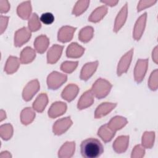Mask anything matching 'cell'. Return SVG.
Here are the masks:
<instances>
[{
    "mask_svg": "<svg viewBox=\"0 0 158 158\" xmlns=\"http://www.w3.org/2000/svg\"><path fill=\"white\" fill-rule=\"evenodd\" d=\"M80 151L85 158H96L103 153L104 147L98 139L89 138L81 142Z\"/></svg>",
    "mask_w": 158,
    "mask_h": 158,
    "instance_id": "1",
    "label": "cell"
},
{
    "mask_svg": "<svg viewBox=\"0 0 158 158\" xmlns=\"http://www.w3.org/2000/svg\"><path fill=\"white\" fill-rule=\"evenodd\" d=\"M112 87V84L106 79L98 78L93 83L91 91L94 96L98 99H102L107 96Z\"/></svg>",
    "mask_w": 158,
    "mask_h": 158,
    "instance_id": "2",
    "label": "cell"
},
{
    "mask_svg": "<svg viewBox=\"0 0 158 158\" xmlns=\"http://www.w3.org/2000/svg\"><path fill=\"white\" fill-rule=\"evenodd\" d=\"M67 80L65 74L56 71L52 72L47 78V85L49 89L55 90L60 87Z\"/></svg>",
    "mask_w": 158,
    "mask_h": 158,
    "instance_id": "3",
    "label": "cell"
},
{
    "mask_svg": "<svg viewBox=\"0 0 158 158\" xmlns=\"http://www.w3.org/2000/svg\"><path fill=\"white\" fill-rule=\"evenodd\" d=\"M148 67V59H139L137 60L134 69V78L136 83H141L144 79Z\"/></svg>",
    "mask_w": 158,
    "mask_h": 158,
    "instance_id": "4",
    "label": "cell"
},
{
    "mask_svg": "<svg viewBox=\"0 0 158 158\" xmlns=\"http://www.w3.org/2000/svg\"><path fill=\"white\" fill-rule=\"evenodd\" d=\"M40 88V83L37 79L33 80L28 82L23 89L22 97L23 100L25 101H30L39 91Z\"/></svg>",
    "mask_w": 158,
    "mask_h": 158,
    "instance_id": "5",
    "label": "cell"
},
{
    "mask_svg": "<svg viewBox=\"0 0 158 158\" xmlns=\"http://www.w3.org/2000/svg\"><path fill=\"white\" fill-rule=\"evenodd\" d=\"M133 55V49H131L121 57L117 68V73L118 76H120L128 71L132 60Z\"/></svg>",
    "mask_w": 158,
    "mask_h": 158,
    "instance_id": "6",
    "label": "cell"
},
{
    "mask_svg": "<svg viewBox=\"0 0 158 158\" xmlns=\"http://www.w3.org/2000/svg\"><path fill=\"white\" fill-rule=\"evenodd\" d=\"M73 122L70 117H66L57 120L52 126V131L54 135H60L67 131L72 126Z\"/></svg>",
    "mask_w": 158,
    "mask_h": 158,
    "instance_id": "7",
    "label": "cell"
},
{
    "mask_svg": "<svg viewBox=\"0 0 158 158\" xmlns=\"http://www.w3.org/2000/svg\"><path fill=\"white\" fill-rule=\"evenodd\" d=\"M31 31L27 27H22L17 30L14 34V45L20 47L28 41L31 36Z\"/></svg>",
    "mask_w": 158,
    "mask_h": 158,
    "instance_id": "8",
    "label": "cell"
},
{
    "mask_svg": "<svg viewBox=\"0 0 158 158\" xmlns=\"http://www.w3.org/2000/svg\"><path fill=\"white\" fill-rule=\"evenodd\" d=\"M146 19L147 13L144 12L137 19L135 23L133 31V37L136 41L139 40L143 34L146 27Z\"/></svg>",
    "mask_w": 158,
    "mask_h": 158,
    "instance_id": "9",
    "label": "cell"
},
{
    "mask_svg": "<svg viewBox=\"0 0 158 158\" xmlns=\"http://www.w3.org/2000/svg\"><path fill=\"white\" fill-rule=\"evenodd\" d=\"M67 104L61 101H56L52 104L48 110V116L51 118H55L63 115L67 110Z\"/></svg>",
    "mask_w": 158,
    "mask_h": 158,
    "instance_id": "10",
    "label": "cell"
},
{
    "mask_svg": "<svg viewBox=\"0 0 158 158\" xmlns=\"http://www.w3.org/2000/svg\"><path fill=\"white\" fill-rule=\"evenodd\" d=\"M63 49L64 46L59 44L52 46L47 52V62L49 64L56 63L62 55Z\"/></svg>",
    "mask_w": 158,
    "mask_h": 158,
    "instance_id": "11",
    "label": "cell"
},
{
    "mask_svg": "<svg viewBox=\"0 0 158 158\" xmlns=\"http://www.w3.org/2000/svg\"><path fill=\"white\" fill-rule=\"evenodd\" d=\"M98 64L99 63L97 60L85 64L80 72V79L83 81H87L96 72Z\"/></svg>",
    "mask_w": 158,
    "mask_h": 158,
    "instance_id": "12",
    "label": "cell"
},
{
    "mask_svg": "<svg viewBox=\"0 0 158 158\" xmlns=\"http://www.w3.org/2000/svg\"><path fill=\"white\" fill-rule=\"evenodd\" d=\"M129 144V136L122 135L118 136L112 144L113 149L117 154L125 152Z\"/></svg>",
    "mask_w": 158,
    "mask_h": 158,
    "instance_id": "13",
    "label": "cell"
},
{
    "mask_svg": "<svg viewBox=\"0 0 158 158\" xmlns=\"http://www.w3.org/2000/svg\"><path fill=\"white\" fill-rule=\"evenodd\" d=\"M77 28L71 26H64L61 27L57 33V39L60 42L67 43L70 41L73 36Z\"/></svg>",
    "mask_w": 158,
    "mask_h": 158,
    "instance_id": "14",
    "label": "cell"
},
{
    "mask_svg": "<svg viewBox=\"0 0 158 158\" xmlns=\"http://www.w3.org/2000/svg\"><path fill=\"white\" fill-rule=\"evenodd\" d=\"M128 15V6L127 3L122 7L119 12L118 13L114 22V31L117 33L118 32L121 28L124 25Z\"/></svg>",
    "mask_w": 158,
    "mask_h": 158,
    "instance_id": "15",
    "label": "cell"
},
{
    "mask_svg": "<svg viewBox=\"0 0 158 158\" xmlns=\"http://www.w3.org/2000/svg\"><path fill=\"white\" fill-rule=\"evenodd\" d=\"M117 103L105 102L99 105L94 112V118H101L110 113L115 107Z\"/></svg>",
    "mask_w": 158,
    "mask_h": 158,
    "instance_id": "16",
    "label": "cell"
},
{
    "mask_svg": "<svg viewBox=\"0 0 158 158\" xmlns=\"http://www.w3.org/2000/svg\"><path fill=\"white\" fill-rule=\"evenodd\" d=\"M75 150V141H67L58 151V157L60 158H70L74 154Z\"/></svg>",
    "mask_w": 158,
    "mask_h": 158,
    "instance_id": "17",
    "label": "cell"
},
{
    "mask_svg": "<svg viewBox=\"0 0 158 158\" xmlns=\"http://www.w3.org/2000/svg\"><path fill=\"white\" fill-rule=\"evenodd\" d=\"M94 95L91 90L85 91L78 101L77 108L79 110H83L91 106L94 102Z\"/></svg>",
    "mask_w": 158,
    "mask_h": 158,
    "instance_id": "18",
    "label": "cell"
},
{
    "mask_svg": "<svg viewBox=\"0 0 158 158\" xmlns=\"http://www.w3.org/2000/svg\"><path fill=\"white\" fill-rule=\"evenodd\" d=\"M79 91L78 86L73 83H70L65 86V88L63 89L61 96L62 98L66 100L68 102H70L73 101L76 96H77Z\"/></svg>",
    "mask_w": 158,
    "mask_h": 158,
    "instance_id": "19",
    "label": "cell"
},
{
    "mask_svg": "<svg viewBox=\"0 0 158 158\" xmlns=\"http://www.w3.org/2000/svg\"><path fill=\"white\" fill-rule=\"evenodd\" d=\"M85 52V48L77 43H72L66 49V56L69 58L80 57Z\"/></svg>",
    "mask_w": 158,
    "mask_h": 158,
    "instance_id": "20",
    "label": "cell"
},
{
    "mask_svg": "<svg viewBox=\"0 0 158 158\" xmlns=\"http://www.w3.org/2000/svg\"><path fill=\"white\" fill-rule=\"evenodd\" d=\"M49 44V38L44 35H41L36 38L34 41V48L35 51L40 53H44L48 49Z\"/></svg>",
    "mask_w": 158,
    "mask_h": 158,
    "instance_id": "21",
    "label": "cell"
},
{
    "mask_svg": "<svg viewBox=\"0 0 158 158\" xmlns=\"http://www.w3.org/2000/svg\"><path fill=\"white\" fill-rule=\"evenodd\" d=\"M31 5L30 1H25L20 4L17 8V15L23 20L30 19L31 13Z\"/></svg>",
    "mask_w": 158,
    "mask_h": 158,
    "instance_id": "22",
    "label": "cell"
},
{
    "mask_svg": "<svg viewBox=\"0 0 158 158\" xmlns=\"http://www.w3.org/2000/svg\"><path fill=\"white\" fill-rule=\"evenodd\" d=\"M115 135V132L109 127L107 123L102 125L98 131V135L105 143L110 141Z\"/></svg>",
    "mask_w": 158,
    "mask_h": 158,
    "instance_id": "23",
    "label": "cell"
},
{
    "mask_svg": "<svg viewBox=\"0 0 158 158\" xmlns=\"http://www.w3.org/2000/svg\"><path fill=\"white\" fill-rule=\"evenodd\" d=\"M127 123H128V121L126 118L122 116L117 115L112 117L110 120V121L107 123V125L111 130L116 132L117 131L124 127Z\"/></svg>",
    "mask_w": 158,
    "mask_h": 158,
    "instance_id": "24",
    "label": "cell"
},
{
    "mask_svg": "<svg viewBox=\"0 0 158 158\" xmlns=\"http://www.w3.org/2000/svg\"><path fill=\"white\" fill-rule=\"evenodd\" d=\"M20 59L17 57L10 56L8 57L4 67V71L6 73L10 75L15 73L20 66Z\"/></svg>",
    "mask_w": 158,
    "mask_h": 158,
    "instance_id": "25",
    "label": "cell"
},
{
    "mask_svg": "<svg viewBox=\"0 0 158 158\" xmlns=\"http://www.w3.org/2000/svg\"><path fill=\"white\" fill-rule=\"evenodd\" d=\"M36 57L35 51L31 47L27 46L23 49L20 52V61L22 64H27L31 62Z\"/></svg>",
    "mask_w": 158,
    "mask_h": 158,
    "instance_id": "26",
    "label": "cell"
},
{
    "mask_svg": "<svg viewBox=\"0 0 158 158\" xmlns=\"http://www.w3.org/2000/svg\"><path fill=\"white\" fill-rule=\"evenodd\" d=\"M48 103V98L46 93H41L33 103V109L38 112H42Z\"/></svg>",
    "mask_w": 158,
    "mask_h": 158,
    "instance_id": "27",
    "label": "cell"
},
{
    "mask_svg": "<svg viewBox=\"0 0 158 158\" xmlns=\"http://www.w3.org/2000/svg\"><path fill=\"white\" fill-rule=\"evenodd\" d=\"M107 13V7L106 6H101L97 7L93 11L89 17L88 20L91 22L96 23L101 20L104 17Z\"/></svg>",
    "mask_w": 158,
    "mask_h": 158,
    "instance_id": "28",
    "label": "cell"
},
{
    "mask_svg": "<svg viewBox=\"0 0 158 158\" xmlns=\"http://www.w3.org/2000/svg\"><path fill=\"white\" fill-rule=\"evenodd\" d=\"M35 115L36 114L33 109L31 107H26L21 112L20 121L23 125H27L34 120Z\"/></svg>",
    "mask_w": 158,
    "mask_h": 158,
    "instance_id": "29",
    "label": "cell"
},
{
    "mask_svg": "<svg viewBox=\"0 0 158 158\" xmlns=\"http://www.w3.org/2000/svg\"><path fill=\"white\" fill-rule=\"evenodd\" d=\"M94 35V29L91 26H86L82 28L78 33V39L83 43L89 41Z\"/></svg>",
    "mask_w": 158,
    "mask_h": 158,
    "instance_id": "30",
    "label": "cell"
},
{
    "mask_svg": "<svg viewBox=\"0 0 158 158\" xmlns=\"http://www.w3.org/2000/svg\"><path fill=\"white\" fill-rule=\"evenodd\" d=\"M155 140V132L154 131H145L141 139V145L147 149L152 148Z\"/></svg>",
    "mask_w": 158,
    "mask_h": 158,
    "instance_id": "31",
    "label": "cell"
},
{
    "mask_svg": "<svg viewBox=\"0 0 158 158\" xmlns=\"http://www.w3.org/2000/svg\"><path fill=\"white\" fill-rule=\"evenodd\" d=\"M89 4V1L81 0L78 1L72 10V14L75 16H79L81 15L88 7Z\"/></svg>",
    "mask_w": 158,
    "mask_h": 158,
    "instance_id": "32",
    "label": "cell"
},
{
    "mask_svg": "<svg viewBox=\"0 0 158 158\" xmlns=\"http://www.w3.org/2000/svg\"><path fill=\"white\" fill-rule=\"evenodd\" d=\"M28 29L30 31H36L40 29L41 24L36 13H33L28 22Z\"/></svg>",
    "mask_w": 158,
    "mask_h": 158,
    "instance_id": "33",
    "label": "cell"
},
{
    "mask_svg": "<svg viewBox=\"0 0 158 158\" xmlns=\"http://www.w3.org/2000/svg\"><path fill=\"white\" fill-rule=\"evenodd\" d=\"M13 135V127L10 123L3 124L0 127V136L4 140H9Z\"/></svg>",
    "mask_w": 158,
    "mask_h": 158,
    "instance_id": "34",
    "label": "cell"
},
{
    "mask_svg": "<svg viewBox=\"0 0 158 158\" xmlns=\"http://www.w3.org/2000/svg\"><path fill=\"white\" fill-rule=\"evenodd\" d=\"M78 64V62L77 61H65L62 63L60 69L65 73H71L76 69Z\"/></svg>",
    "mask_w": 158,
    "mask_h": 158,
    "instance_id": "35",
    "label": "cell"
},
{
    "mask_svg": "<svg viewBox=\"0 0 158 158\" xmlns=\"http://www.w3.org/2000/svg\"><path fill=\"white\" fill-rule=\"evenodd\" d=\"M158 70L155 69L151 74L148 80V86L152 90L156 91L158 88Z\"/></svg>",
    "mask_w": 158,
    "mask_h": 158,
    "instance_id": "36",
    "label": "cell"
},
{
    "mask_svg": "<svg viewBox=\"0 0 158 158\" xmlns=\"http://www.w3.org/2000/svg\"><path fill=\"white\" fill-rule=\"evenodd\" d=\"M145 154V149L141 145L138 144L136 145L133 149L132 150L131 157V158H141L144 157Z\"/></svg>",
    "mask_w": 158,
    "mask_h": 158,
    "instance_id": "37",
    "label": "cell"
},
{
    "mask_svg": "<svg viewBox=\"0 0 158 158\" xmlns=\"http://www.w3.org/2000/svg\"><path fill=\"white\" fill-rule=\"evenodd\" d=\"M40 20L46 25H50L54 21V17L51 12H46L43 14Z\"/></svg>",
    "mask_w": 158,
    "mask_h": 158,
    "instance_id": "38",
    "label": "cell"
},
{
    "mask_svg": "<svg viewBox=\"0 0 158 158\" xmlns=\"http://www.w3.org/2000/svg\"><path fill=\"white\" fill-rule=\"evenodd\" d=\"M157 2L156 0H149V1H140L137 6L138 12H140L142 10L152 6Z\"/></svg>",
    "mask_w": 158,
    "mask_h": 158,
    "instance_id": "39",
    "label": "cell"
},
{
    "mask_svg": "<svg viewBox=\"0 0 158 158\" xmlns=\"http://www.w3.org/2000/svg\"><path fill=\"white\" fill-rule=\"evenodd\" d=\"M9 21V17L1 15L0 16V32L2 34L6 30Z\"/></svg>",
    "mask_w": 158,
    "mask_h": 158,
    "instance_id": "40",
    "label": "cell"
},
{
    "mask_svg": "<svg viewBox=\"0 0 158 158\" xmlns=\"http://www.w3.org/2000/svg\"><path fill=\"white\" fill-rule=\"evenodd\" d=\"M10 9V4L6 0H0V12L1 14L6 13Z\"/></svg>",
    "mask_w": 158,
    "mask_h": 158,
    "instance_id": "41",
    "label": "cell"
},
{
    "mask_svg": "<svg viewBox=\"0 0 158 158\" xmlns=\"http://www.w3.org/2000/svg\"><path fill=\"white\" fill-rule=\"evenodd\" d=\"M157 46H156L154 48V49H153L152 51V60L153 61L157 64V62H158V52H157Z\"/></svg>",
    "mask_w": 158,
    "mask_h": 158,
    "instance_id": "42",
    "label": "cell"
},
{
    "mask_svg": "<svg viewBox=\"0 0 158 158\" xmlns=\"http://www.w3.org/2000/svg\"><path fill=\"white\" fill-rule=\"evenodd\" d=\"M101 2L107 5V6H109L110 7H112V6H115L118 2V1H114V0H106V1H101Z\"/></svg>",
    "mask_w": 158,
    "mask_h": 158,
    "instance_id": "43",
    "label": "cell"
},
{
    "mask_svg": "<svg viewBox=\"0 0 158 158\" xmlns=\"http://www.w3.org/2000/svg\"><path fill=\"white\" fill-rule=\"evenodd\" d=\"M0 157L1 158H10V157H12V156L9 152L5 151L1 152V153L0 154Z\"/></svg>",
    "mask_w": 158,
    "mask_h": 158,
    "instance_id": "44",
    "label": "cell"
},
{
    "mask_svg": "<svg viewBox=\"0 0 158 158\" xmlns=\"http://www.w3.org/2000/svg\"><path fill=\"white\" fill-rule=\"evenodd\" d=\"M0 121H2L3 120L6 119V112L5 111H4L2 109L1 110V112H0Z\"/></svg>",
    "mask_w": 158,
    "mask_h": 158,
    "instance_id": "45",
    "label": "cell"
}]
</instances>
